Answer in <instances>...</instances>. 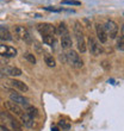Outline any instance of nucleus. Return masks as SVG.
Wrapping results in <instances>:
<instances>
[{"instance_id":"f257e3e1","label":"nucleus","mask_w":124,"mask_h":131,"mask_svg":"<svg viewBox=\"0 0 124 131\" xmlns=\"http://www.w3.org/2000/svg\"><path fill=\"white\" fill-rule=\"evenodd\" d=\"M74 36H75L76 39V47H78V50L80 52H85L86 51V42H85V37H84V32L82 29H81V25H80L79 21H75L74 23Z\"/></svg>"},{"instance_id":"f03ea898","label":"nucleus","mask_w":124,"mask_h":131,"mask_svg":"<svg viewBox=\"0 0 124 131\" xmlns=\"http://www.w3.org/2000/svg\"><path fill=\"white\" fill-rule=\"evenodd\" d=\"M0 119H1L4 123H6V124L10 125L11 129L13 131H22V125L19 124V122H18L12 114L8 113V112L1 111V112H0Z\"/></svg>"},{"instance_id":"7ed1b4c3","label":"nucleus","mask_w":124,"mask_h":131,"mask_svg":"<svg viewBox=\"0 0 124 131\" xmlns=\"http://www.w3.org/2000/svg\"><path fill=\"white\" fill-rule=\"evenodd\" d=\"M66 60L69 64L74 67V68H81L84 66L82 60L80 59V56L78 55V52L74 51V50H69L67 54H66Z\"/></svg>"},{"instance_id":"20e7f679","label":"nucleus","mask_w":124,"mask_h":131,"mask_svg":"<svg viewBox=\"0 0 124 131\" xmlns=\"http://www.w3.org/2000/svg\"><path fill=\"white\" fill-rule=\"evenodd\" d=\"M87 45H88V50L93 56H99L103 52V47L100 45V42L94 39L93 37H90L87 41Z\"/></svg>"},{"instance_id":"39448f33","label":"nucleus","mask_w":124,"mask_h":131,"mask_svg":"<svg viewBox=\"0 0 124 131\" xmlns=\"http://www.w3.org/2000/svg\"><path fill=\"white\" fill-rule=\"evenodd\" d=\"M104 30L106 32L107 37L110 38H116L118 34V26L113 20H106V23L104 24Z\"/></svg>"},{"instance_id":"423d86ee","label":"nucleus","mask_w":124,"mask_h":131,"mask_svg":"<svg viewBox=\"0 0 124 131\" xmlns=\"http://www.w3.org/2000/svg\"><path fill=\"white\" fill-rule=\"evenodd\" d=\"M37 30L42 36H48V35H56V29L53 24L49 23H43V24H38L37 25Z\"/></svg>"},{"instance_id":"0eeeda50","label":"nucleus","mask_w":124,"mask_h":131,"mask_svg":"<svg viewBox=\"0 0 124 131\" xmlns=\"http://www.w3.org/2000/svg\"><path fill=\"white\" fill-rule=\"evenodd\" d=\"M10 100L12 103L19 105V106H24L25 108L29 106V100L24 95H22L19 93H16V92H11L10 93Z\"/></svg>"},{"instance_id":"6e6552de","label":"nucleus","mask_w":124,"mask_h":131,"mask_svg":"<svg viewBox=\"0 0 124 131\" xmlns=\"http://www.w3.org/2000/svg\"><path fill=\"white\" fill-rule=\"evenodd\" d=\"M14 34L18 36V38L23 39L24 42L31 43V36H30V34H29L28 29H25L24 26H20V25L16 26V28H14Z\"/></svg>"},{"instance_id":"1a4fd4ad","label":"nucleus","mask_w":124,"mask_h":131,"mask_svg":"<svg viewBox=\"0 0 124 131\" xmlns=\"http://www.w3.org/2000/svg\"><path fill=\"white\" fill-rule=\"evenodd\" d=\"M0 55L5 56V57H14L17 55V49H14L13 47L5 44H0Z\"/></svg>"},{"instance_id":"9d476101","label":"nucleus","mask_w":124,"mask_h":131,"mask_svg":"<svg viewBox=\"0 0 124 131\" xmlns=\"http://www.w3.org/2000/svg\"><path fill=\"white\" fill-rule=\"evenodd\" d=\"M1 72L5 76H20L22 75V70L17 67H11V66H6L1 68Z\"/></svg>"},{"instance_id":"9b49d317","label":"nucleus","mask_w":124,"mask_h":131,"mask_svg":"<svg viewBox=\"0 0 124 131\" xmlns=\"http://www.w3.org/2000/svg\"><path fill=\"white\" fill-rule=\"evenodd\" d=\"M4 106L6 107L8 112H13L14 114H17V116H19V117L23 114V110H22V107L19 106V105H17V104L12 103L11 100L10 101H6V103L4 104Z\"/></svg>"},{"instance_id":"f8f14e48","label":"nucleus","mask_w":124,"mask_h":131,"mask_svg":"<svg viewBox=\"0 0 124 131\" xmlns=\"http://www.w3.org/2000/svg\"><path fill=\"white\" fill-rule=\"evenodd\" d=\"M7 83L10 85V86L14 87V88H17V90L22 91V92H26L29 90V87L26 86V83H24L23 81H19V80H14V79H11L7 81Z\"/></svg>"},{"instance_id":"ddd939ff","label":"nucleus","mask_w":124,"mask_h":131,"mask_svg":"<svg viewBox=\"0 0 124 131\" xmlns=\"http://www.w3.org/2000/svg\"><path fill=\"white\" fill-rule=\"evenodd\" d=\"M96 30H97V36H98V39L100 41V43H106L107 35H106V32H105V30H104V25L97 24Z\"/></svg>"},{"instance_id":"4468645a","label":"nucleus","mask_w":124,"mask_h":131,"mask_svg":"<svg viewBox=\"0 0 124 131\" xmlns=\"http://www.w3.org/2000/svg\"><path fill=\"white\" fill-rule=\"evenodd\" d=\"M13 37L11 35L10 30L5 26H0V41H12Z\"/></svg>"},{"instance_id":"2eb2a0df","label":"nucleus","mask_w":124,"mask_h":131,"mask_svg":"<svg viewBox=\"0 0 124 131\" xmlns=\"http://www.w3.org/2000/svg\"><path fill=\"white\" fill-rule=\"evenodd\" d=\"M20 119H22V123H23V124H24L26 128H29V129L34 128V125H35L34 118H31L30 116H28V114L25 113V112L20 116Z\"/></svg>"},{"instance_id":"dca6fc26","label":"nucleus","mask_w":124,"mask_h":131,"mask_svg":"<svg viewBox=\"0 0 124 131\" xmlns=\"http://www.w3.org/2000/svg\"><path fill=\"white\" fill-rule=\"evenodd\" d=\"M72 37H70V35L67 34V35H63L61 36V47L63 49H69L72 47Z\"/></svg>"},{"instance_id":"f3484780","label":"nucleus","mask_w":124,"mask_h":131,"mask_svg":"<svg viewBox=\"0 0 124 131\" xmlns=\"http://www.w3.org/2000/svg\"><path fill=\"white\" fill-rule=\"evenodd\" d=\"M55 29H56V35H60V36L69 34L68 28H67V25H66L65 23H60L57 26H55Z\"/></svg>"},{"instance_id":"a211bd4d","label":"nucleus","mask_w":124,"mask_h":131,"mask_svg":"<svg viewBox=\"0 0 124 131\" xmlns=\"http://www.w3.org/2000/svg\"><path fill=\"white\" fill-rule=\"evenodd\" d=\"M25 113L28 114V116H30L31 118H35V117H37L38 116V110L35 106L29 105V106L25 108Z\"/></svg>"},{"instance_id":"6ab92c4d","label":"nucleus","mask_w":124,"mask_h":131,"mask_svg":"<svg viewBox=\"0 0 124 131\" xmlns=\"http://www.w3.org/2000/svg\"><path fill=\"white\" fill-rule=\"evenodd\" d=\"M43 38V43L49 47H53V45L55 44V36L54 35H48V36H42Z\"/></svg>"},{"instance_id":"aec40b11","label":"nucleus","mask_w":124,"mask_h":131,"mask_svg":"<svg viewBox=\"0 0 124 131\" xmlns=\"http://www.w3.org/2000/svg\"><path fill=\"white\" fill-rule=\"evenodd\" d=\"M44 62L48 67H55L56 66L55 60H54V57H53L50 54H45L44 55Z\"/></svg>"},{"instance_id":"412c9836","label":"nucleus","mask_w":124,"mask_h":131,"mask_svg":"<svg viewBox=\"0 0 124 131\" xmlns=\"http://www.w3.org/2000/svg\"><path fill=\"white\" fill-rule=\"evenodd\" d=\"M59 126L62 128V130H69L70 129V124L67 121H65V119H61L59 122Z\"/></svg>"},{"instance_id":"4be33fe9","label":"nucleus","mask_w":124,"mask_h":131,"mask_svg":"<svg viewBox=\"0 0 124 131\" xmlns=\"http://www.w3.org/2000/svg\"><path fill=\"white\" fill-rule=\"evenodd\" d=\"M24 57L28 60L30 63H32V64H35V63H36V57H35L32 54H30V52H26V54L24 55Z\"/></svg>"},{"instance_id":"5701e85b","label":"nucleus","mask_w":124,"mask_h":131,"mask_svg":"<svg viewBox=\"0 0 124 131\" xmlns=\"http://www.w3.org/2000/svg\"><path fill=\"white\" fill-rule=\"evenodd\" d=\"M117 49L124 51V37H122V36L118 38V41H117Z\"/></svg>"},{"instance_id":"b1692460","label":"nucleus","mask_w":124,"mask_h":131,"mask_svg":"<svg viewBox=\"0 0 124 131\" xmlns=\"http://www.w3.org/2000/svg\"><path fill=\"white\" fill-rule=\"evenodd\" d=\"M61 4H65V5H80L79 1H74V0H62Z\"/></svg>"},{"instance_id":"393cba45","label":"nucleus","mask_w":124,"mask_h":131,"mask_svg":"<svg viewBox=\"0 0 124 131\" xmlns=\"http://www.w3.org/2000/svg\"><path fill=\"white\" fill-rule=\"evenodd\" d=\"M107 64H109V62H107V61H104L103 64H101V66H103V67H104L105 69H109V68H110V66H107Z\"/></svg>"},{"instance_id":"a878e982","label":"nucleus","mask_w":124,"mask_h":131,"mask_svg":"<svg viewBox=\"0 0 124 131\" xmlns=\"http://www.w3.org/2000/svg\"><path fill=\"white\" fill-rule=\"evenodd\" d=\"M0 131H10V130H8V129H7L6 126H4V125H1V126H0Z\"/></svg>"},{"instance_id":"bb28decb","label":"nucleus","mask_w":124,"mask_h":131,"mask_svg":"<svg viewBox=\"0 0 124 131\" xmlns=\"http://www.w3.org/2000/svg\"><path fill=\"white\" fill-rule=\"evenodd\" d=\"M121 32H122V37H124V24L122 25V29H121Z\"/></svg>"},{"instance_id":"cd10ccee","label":"nucleus","mask_w":124,"mask_h":131,"mask_svg":"<svg viewBox=\"0 0 124 131\" xmlns=\"http://www.w3.org/2000/svg\"><path fill=\"white\" fill-rule=\"evenodd\" d=\"M51 131H59V128L57 126H51Z\"/></svg>"},{"instance_id":"c85d7f7f","label":"nucleus","mask_w":124,"mask_h":131,"mask_svg":"<svg viewBox=\"0 0 124 131\" xmlns=\"http://www.w3.org/2000/svg\"><path fill=\"white\" fill-rule=\"evenodd\" d=\"M3 78H5V75L3 74V72H1V69H0V79H3Z\"/></svg>"}]
</instances>
